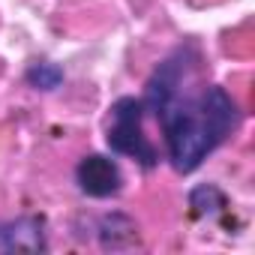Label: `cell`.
Instances as JSON below:
<instances>
[{"mask_svg":"<svg viewBox=\"0 0 255 255\" xmlns=\"http://www.w3.org/2000/svg\"><path fill=\"white\" fill-rule=\"evenodd\" d=\"M198 48L180 45L168 60L159 63L141 99L144 108L156 111L165 129L168 159L180 174L195 171L207 159V153H213L237 129L240 120L237 102L219 84H210L198 93H183V84L192 78Z\"/></svg>","mask_w":255,"mask_h":255,"instance_id":"6da1fadb","label":"cell"},{"mask_svg":"<svg viewBox=\"0 0 255 255\" xmlns=\"http://www.w3.org/2000/svg\"><path fill=\"white\" fill-rule=\"evenodd\" d=\"M141 114H144V102L141 99H132V96L117 99L111 105V120H108V147L114 153L132 156L144 168H153L159 156H156V147L144 135Z\"/></svg>","mask_w":255,"mask_h":255,"instance_id":"7a4b0ae2","label":"cell"},{"mask_svg":"<svg viewBox=\"0 0 255 255\" xmlns=\"http://www.w3.org/2000/svg\"><path fill=\"white\" fill-rule=\"evenodd\" d=\"M75 177H78L81 192H87V195H93V198L117 195V192H120V183H123L117 162L108 159V156H99V153L84 156V159L78 162V168H75Z\"/></svg>","mask_w":255,"mask_h":255,"instance_id":"3957f363","label":"cell"},{"mask_svg":"<svg viewBox=\"0 0 255 255\" xmlns=\"http://www.w3.org/2000/svg\"><path fill=\"white\" fill-rule=\"evenodd\" d=\"M24 234H42V222L27 216V219L9 222V225H0V243L9 249H33L30 240H24Z\"/></svg>","mask_w":255,"mask_h":255,"instance_id":"277c9868","label":"cell"},{"mask_svg":"<svg viewBox=\"0 0 255 255\" xmlns=\"http://www.w3.org/2000/svg\"><path fill=\"white\" fill-rule=\"evenodd\" d=\"M27 81H30L33 87H39V90H54V87L63 81V72H60V66H54V63H33L30 72H27Z\"/></svg>","mask_w":255,"mask_h":255,"instance_id":"5b68a950","label":"cell"}]
</instances>
